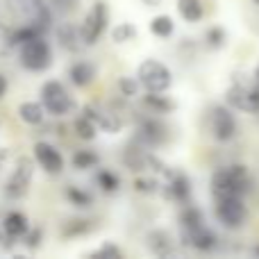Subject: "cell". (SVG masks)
Instances as JSON below:
<instances>
[{
    "label": "cell",
    "instance_id": "obj_1",
    "mask_svg": "<svg viewBox=\"0 0 259 259\" xmlns=\"http://www.w3.org/2000/svg\"><path fill=\"white\" fill-rule=\"evenodd\" d=\"M250 189V178H248L246 166L232 164L223 166L211 175V196L214 198H230V196H241Z\"/></svg>",
    "mask_w": 259,
    "mask_h": 259
},
{
    "label": "cell",
    "instance_id": "obj_2",
    "mask_svg": "<svg viewBox=\"0 0 259 259\" xmlns=\"http://www.w3.org/2000/svg\"><path fill=\"white\" fill-rule=\"evenodd\" d=\"M41 103L48 109L50 116H64L75 109V100L66 91V87L57 80H48L41 87Z\"/></svg>",
    "mask_w": 259,
    "mask_h": 259
},
{
    "label": "cell",
    "instance_id": "obj_3",
    "mask_svg": "<svg viewBox=\"0 0 259 259\" xmlns=\"http://www.w3.org/2000/svg\"><path fill=\"white\" fill-rule=\"evenodd\" d=\"M18 59H21V66L25 68V71L39 73V71H46V68L53 64V50H50L48 41H46L44 36H36V39L21 46Z\"/></svg>",
    "mask_w": 259,
    "mask_h": 259
},
{
    "label": "cell",
    "instance_id": "obj_4",
    "mask_svg": "<svg viewBox=\"0 0 259 259\" xmlns=\"http://www.w3.org/2000/svg\"><path fill=\"white\" fill-rule=\"evenodd\" d=\"M137 77L146 91H161V94H164L170 87V82H173L170 68L166 66V64L157 62V59H146V62L139 64Z\"/></svg>",
    "mask_w": 259,
    "mask_h": 259
},
{
    "label": "cell",
    "instance_id": "obj_5",
    "mask_svg": "<svg viewBox=\"0 0 259 259\" xmlns=\"http://www.w3.org/2000/svg\"><path fill=\"white\" fill-rule=\"evenodd\" d=\"M5 5H7L16 16H21L25 23L39 25L44 32L50 27L53 14H50V7L44 0H5Z\"/></svg>",
    "mask_w": 259,
    "mask_h": 259
},
{
    "label": "cell",
    "instance_id": "obj_6",
    "mask_svg": "<svg viewBox=\"0 0 259 259\" xmlns=\"http://www.w3.org/2000/svg\"><path fill=\"white\" fill-rule=\"evenodd\" d=\"M248 209L243 205L241 196H230V198H216V219L223 223L225 228L237 230L246 223Z\"/></svg>",
    "mask_w": 259,
    "mask_h": 259
},
{
    "label": "cell",
    "instance_id": "obj_7",
    "mask_svg": "<svg viewBox=\"0 0 259 259\" xmlns=\"http://www.w3.org/2000/svg\"><path fill=\"white\" fill-rule=\"evenodd\" d=\"M107 5L103 0L94 3V7L87 12L84 23H82V39H84V46H94L98 44V39L103 36L105 27H107Z\"/></svg>",
    "mask_w": 259,
    "mask_h": 259
},
{
    "label": "cell",
    "instance_id": "obj_8",
    "mask_svg": "<svg viewBox=\"0 0 259 259\" xmlns=\"http://www.w3.org/2000/svg\"><path fill=\"white\" fill-rule=\"evenodd\" d=\"M225 103L232 109L248 114L259 112V87H246V84H234L225 91Z\"/></svg>",
    "mask_w": 259,
    "mask_h": 259
},
{
    "label": "cell",
    "instance_id": "obj_9",
    "mask_svg": "<svg viewBox=\"0 0 259 259\" xmlns=\"http://www.w3.org/2000/svg\"><path fill=\"white\" fill-rule=\"evenodd\" d=\"M32 170H34V166H32L30 157H18L16 168H14V173L9 175L7 184H5V193L9 198L25 196L27 187H30V180H32Z\"/></svg>",
    "mask_w": 259,
    "mask_h": 259
},
{
    "label": "cell",
    "instance_id": "obj_10",
    "mask_svg": "<svg viewBox=\"0 0 259 259\" xmlns=\"http://www.w3.org/2000/svg\"><path fill=\"white\" fill-rule=\"evenodd\" d=\"M211 134H214V139H219L223 143L232 141L234 134H237V118L223 105H216L211 109Z\"/></svg>",
    "mask_w": 259,
    "mask_h": 259
},
{
    "label": "cell",
    "instance_id": "obj_11",
    "mask_svg": "<svg viewBox=\"0 0 259 259\" xmlns=\"http://www.w3.org/2000/svg\"><path fill=\"white\" fill-rule=\"evenodd\" d=\"M82 114H84V116H89L100 130H105V132H109V134L118 132L121 125H123L121 116H118L116 112H112L109 107H103V105H98V103L84 105V107H82Z\"/></svg>",
    "mask_w": 259,
    "mask_h": 259
},
{
    "label": "cell",
    "instance_id": "obj_12",
    "mask_svg": "<svg viewBox=\"0 0 259 259\" xmlns=\"http://www.w3.org/2000/svg\"><path fill=\"white\" fill-rule=\"evenodd\" d=\"M34 157H36V161L41 164V168H44L46 173L57 175V173H62L64 170V157H62V152L53 146V143L36 141L34 143Z\"/></svg>",
    "mask_w": 259,
    "mask_h": 259
},
{
    "label": "cell",
    "instance_id": "obj_13",
    "mask_svg": "<svg viewBox=\"0 0 259 259\" xmlns=\"http://www.w3.org/2000/svg\"><path fill=\"white\" fill-rule=\"evenodd\" d=\"M164 193H166V198H170V200L180 202V205H187L189 198H191V182H189V178L184 173L170 168V173L166 175Z\"/></svg>",
    "mask_w": 259,
    "mask_h": 259
},
{
    "label": "cell",
    "instance_id": "obj_14",
    "mask_svg": "<svg viewBox=\"0 0 259 259\" xmlns=\"http://www.w3.org/2000/svg\"><path fill=\"white\" fill-rule=\"evenodd\" d=\"M137 141L141 146H157L166 141V127L157 118H141L137 125Z\"/></svg>",
    "mask_w": 259,
    "mask_h": 259
},
{
    "label": "cell",
    "instance_id": "obj_15",
    "mask_svg": "<svg viewBox=\"0 0 259 259\" xmlns=\"http://www.w3.org/2000/svg\"><path fill=\"white\" fill-rule=\"evenodd\" d=\"M57 41L64 50H68V53H77V50L84 46L82 27H77L75 23H62V25L57 27Z\"/></svg>",
    "mask_w": 259,
    "mask_h": 259
},
{
    "label": "cell",
    "instance_id": "obj_16",
    "mask_svg": "<svg viewBox=\"0 0 259 259\" xmlns=\"http://www.w3.org/2000/svg\"><path fill=\"white\" fill-rule=\"evenodd\" d=\"M182 239L187 246L196 248V250H211V248L216 246V234L211 232L209 228H205V225H200V228L196 230H189V232H182Z\"/></svg>",
    "mask_w": 259,
    "mask_h": 259
},
{
    "label": "cell",
    "instance_id": "obj_17",
    "mask_svg": "<svg viewBox=\"0 0 259 259\" xmlns=\"http://www.w3.org/2000/svg\"><path fill=\"white\" fill-rule=\"evenodd\" d=\"M0 228H3L7 234H12L14 239H23L25 232L30 230V221H27V216L23 214V211H9V214L3 219V225H0Z\"/></svg>",
    "mask_w": 259,
    "mask_h": 259
},
{
    "label": "cell",
    "instance_id": "obj_18",
    "mask_svg": "<svg viewBox=\"0 0 259 259\" xmlns=\"http://www.w3.org/2000/svg\"><path fill=\"white\" fill-rule=\"evenodd\" d=\"M46 112L48 109L44 107V103H34V100H25V103L18 105V116L27 125H41L46 118Z\"/></svg>",
    "mask_w": 259,
    "mask_h": 259
},
{
    "label": "cell",
    "instance_id": "obj_19",
    "mask_svg": "<svg viewBox=\"0 0 259 259\" xmlns=\"http://www.w3.org/2000/svg\"><path fill=\"white\" fill-rule=\"evenodd\" d=\"M68 77H71V82L75 87L84 89V87H89L91 82H94L96 68H94V64H89V62H75L68 68Z\"/></svg>",
    "mask_w": 259,
    "mask_h": 259
},
{
    "label": "cell",
    "instance_id": "obj_20",
    "mask_svg": "<svg viewBox=\"0 0 259 259\" xmlns=\"http://www.w3.org/2000/svg\"><path fill=\"white\" fill-rule=\"evenodd\" d=\"M143 105L148 109H152L155 114H168L175 109V103L168 98V96H161V91H148L143 96Z\"/></svg>",
    "mask_w": 259,
    "mask_h": 259
},
{
    "label": "cell",
    "instance_id": "obj_21",
    "mask_svg": "<svg viewBox=\"0 0 259 259\" xmlns=\"http://www.w3.org/2000/svg\"><path fill=\"white\" fill-rule=\"evenodd\" d=\"M178 12L187 23H198L205 16V7L200 0H178Z\"/></svg>",
    "mask_w": 259,
    "mask_h": 259
},
{
    "label": "cell",
    "instance_id": "obj_22",
    "mask_svg": "<svg viewBox=\"0 0 259 259\" xmlns=\"http://www.w3.org/2000/svg\"><path fill=\"white\" fill-rule=\"evenodd\" d=\"M180 223H182V232H189V230H196L200 225H205V219H202V211L193 205H184L182 211H180Z\"/></svg>",
    "mask_w": 259,
    "mask_h": 259
},
{
    "label": "cell",
    "instance_id": "obj_23",
    "mask_svg": "<svg viewBox=\"0 0 259 259\" xmlns=\"http://www.w3.org/2000/svg\"><path fill=\"white\" fill-rule=\"evenodd\" d=\"M148 246H150V250L155 252V255H170L173 252V243H170V237L166 232H152L150 237H148Z\"/></svg>",
    "mask_w": 259,
    "mask_h": 259
},
{
    "label": "cell",
    "instance_id": "obj_24",
    "mask_svg": "<svg viewBox=\"0 0 259 259\" xmlns=\"http://www.w3.org/2000/svg\"><path fill=\"white\" fill-rule=\"evenodd\" d=\"M175 30V23L170 16H166V14H159V16H155L150 21V32L155 36H159V39H168L170 34H173Z\"/></svg>",
    "mask_w": 259,
    "mask_h": 259
},
{
    "label": "cell",
    "instance_id": "obj_25",
    "mask_svg": "<svg viewBox=\"0 0 259 259\" xmlns=\"http://www.w3.org/2000/svg\"><path fill=\"white\" fill-rule=\"evenodd\" d=\"M64 196L68 198V202H71V205L82 207V209L94 205V196H91V193H87L84 189H80V187H66Z\"/></svg>",
    "mask_w": 259,
    "mask_h": 259
},
{
    "label": "cell",
    "instance_id": "obj_26",
    "mask_svg": "<svg viewBox=\"0 0 259 259\" xmlns=\"http://www.w3.org/2000/svg\"><path fill=\"white\" fill-rule=\"evenodd\" d=\"M91 232V221L84 219H75V221H68L66 225L62 228V237L64 239H73V237H82V234H89Z\"/></svg>",
    "mask_w": 259,
    "mask_h": 259
},
{
    "label": "cell",
    "instance_id": "obj_27",
    "mask_svg": "<svg viewBox=\"0 0 259 259\" xmlns=\"http://www.w3.org/2000/svg\"><path fill=\"white\" fill-rule=\"evenodd\" d=\"M73 166L80 170H87V168H94V166L100 164V157L96 155L94 150H77L75 155H73Z\"/></svg>",
    "mask_w": 259,
    "mask_h": 259
},
{
    "label": "cell",
    "instance_id": "obj_28",
    "mask_svg": "<svg viewBox=\"0 0 259 259\" xmlns=\"http://www.w3.org/2000/svg\"><path fill=\"white\" fill-rule=\"evenodd\" d=\"M73 130L77 132V137H80V139H87V141H91V139L96 137V130H98V125H96V123L91 121L89 116H84V114H82L80 118H75V123H73Z\"/></svg>",
    "mask_w": 259,
    "mask_h": 259
},
{
    "label": "cell",
    "instance_id": "obj_29",
    "mask_svg": "<svg viewBox=\"0 0 259 259\" xmlns=\"http://www.w3.org/2000/svg\"><path fill=\"white\" fill-rule=\"evenodd\" d=\"M96 180H98L100 189H103V191H107V193L118 191V187H121V180H118V175L112 173V170H107V168L100 170V173L96 175Z\"/></svg>",
    "mask_w": 259,
    "mask_h": 259
},
{
    "label": "cell",
    "instance_id": "obj_30",
    "mask_svg": "<svg viewBox=\"0 0 259 259\" xmlns=\"http://www.w3.org/2000/svg\"><path fill=\"white\" fill-rule=\"evenodd\" d=\"M225 39H228V34H225V30H223L221 25H214V27H209V30L205 32L207 46H209V48H214V50L223 48V46H225Z\"/></svg>",
    "mask_w": 259,
    "mask_h": 259
},
{
    "label": "cell",
    "instance_id": "obj_31",
    "mask_svg": "<svg viewBox=\"0 0 259 259\" xmlns=\"http://www.w3.org/2000/svg\"><path fill=\"white\" fill-rule=\"evenodd\" d=\"M134 36H137V27H134L132 23H121V25L112 32V39L116 41V44H127Z\"/></svg>",
    "mask_w": 259,
    "mask_h": 259
},
{
    "label": "cell",
    "instance_id": "obj_32",
    "mask_svg": "<svg viewBox=\"0 0 259 259\" xmlns=\"http://www.w3.org/2000/svg\"><path fill=\"white\" fill-rule=\"evenodd\" d=\"M139 77H121L118 80V89H121V94L125 96V98H134V96L139 94Z\"/></svg>",
    "mask_w": 259,
    "mask_h": 259
},
{
    "label": "cell",
    "instance_id": "obj_33",
    "mask_svg": "<svg viewBox=\"0 0 259 259\" xmlns=\"http://www.w3.org/2000/svg\"><path fill=\"white\" fill-rule=\"evenodd\" d=\"M89 257H105V259H118L123 257V250L118 246H114V243H105V246H100L98 250H94Z\"/></svg>",
    "mask_w": 259,
    "mask_h": 259
},
{
    "label": "cell",
    "instance_id": "obj_34",
    "mask_svg": "<svg viewBox=\"0 0 259 259\" xmlns=\"http://www.w3.org/2000/svg\"><path fill=\"white\" fill-rule=\"evenodd\" d=\"M16 48L12 41V27H0V57L3 55H9Z\"/></svg>",
    "mask_w": 259,
    "mask_h": 259
},
{
    "label": "cell",
    "instance_id": "obj_35",
    "mask_svg": "<svg viewBox=\"0 0 259 259\" xmlns=\"http://www.w3.org/2000/svg\"><path fill=\"white\" fill-rule=\"evenodd\" d=\"M41 239H44V230L41 228H32L25 232V237H23V243H25L27 248H39L41 246Z\"/></svg>",
    "mask_w": 259,
    "mask_h": 259
},
{
    "label": "cell",
    "instance_id": "obj_36",
    "mask_svg": "<svg viewBox=\"0 0 259 259\" xmlns=\"http://www.w3.org/2000/svg\"><path fill=\"white\" fill-rule=\"evenodd\" d=\"M134 189L141 193H155V191H159V182L148 180V178H137L134 180Z\"/></svg>",
    "mask_w": 259,
    "mask_h": 259
},
{
    "label": "cell",
    "instance_id": "obj_37",
    "mask_svg": "<svg viewBox=\"0 0 259 259\" xmlns=\"http://www.w3.org/2000/svg\"><path fill=\"white\" fill-rule=\"evenodd\" d=\"M77 7V0H50V9L59 14H68Z\"/></svg>",
    "mask_w": 259,
    "mask_h": 259
},
{
    "label": "cell",
    "instance_id": "obj_38",
    "mask_svg": "<svg viewBox=\"0 0 259 259\" xmlns=\"http://www.w3.org/2000/svg\"><path fill=\"white\" fill-rule=\"evenodd\" d=\"M5 94H7V77L0 73V98H3Z\"/></svg>",
    "mask_w": 259,
    "mask_h": 259
},
{
    "label": "cell",
    "instance_id": "obj_39",
    "mask_svg": "<svg viewBox=\"0 0 259 259\" xmlns=\"http://www.w3.org/2000/svg\"><path fill=\"white\" fill-rule=\"evenodd\" d=\"M255 84L259 87V64H257V68H255Z\"/></svg>",
    "mask_w": 259,
    "mask_h": 259
},
{
    "label": "cell",
    "instance_id": "obj_40",
    "mask_svg": "<svg viewBox=\"0 0 259 259\" xmlns=\"http://www.w3.org/2000/svg\"><path fill=\"white\" fill-rule=\"evenodd\" d=\"M252 252H255V255L259 257V246H257V248H255V250H252Z\"/></svg>",
    "mask_w": 259,
    "mask_h": 259
},
{
    "label": "cell",
    "instance_id": "obj_41",
    "mask_svg": "<svg viewBox=\"0 0 259 259\" xmlns=\"http://www.w3.org/2000/svg\"><path fill=\"white\" fill-rule=\"evenodd\" d=\"M252 3H255V5H257V7H259V0H252Z\"/></svg>",
    "mask_w": 259,
    "mask_h": 259
}]
</instances>
